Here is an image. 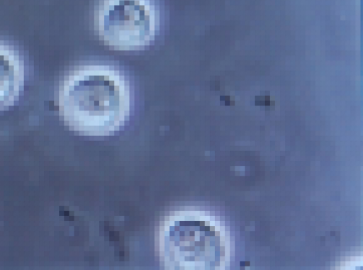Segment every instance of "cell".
Instances as JSON below:
<instances>
[{"instance_id": "1", "label": "cell", "mask_w": 363, "mask_h": 270, "mask_svg": "<svg viewBox=\"0 0 363 270\" xmlns=\"http://www.w3.org/2000/svg\"><path fill=\"white\" fill-rule=\"evenodd\" d=\"M131 95L128 81L118 70L86 65L71 72L60 89V112L73 130L104 136L118 130L128 119Z\"/></svg>"}, {"instance_id": "3", "label": "cell", "mask_w": 363, "mask_h": 270, "mask_svg": "<svg viewBox=\"0 0 363 270\" xmlns=\"http://www.w3.org/2000/svg\"><path fill=\"white\" fill-rule=\"evenodd\" d=\"M23 82V65L18 55L0 43V111L17 101Z\"/></svg>"}, {"instance_id": "2", "label": "cell", "mask_w": 363, "mask_h": 270, "mask_svg": "<svg viewBox=\"0 0 363 270\" xmlns=\"http://www.w3.org/2000/svg\"><path fill=\"white\" fill-rule=\"evenodd\" d=\"M94 18L96 34L116 50H144L160 29L155 0H101Z\"/></svg>"}]
</instances>
